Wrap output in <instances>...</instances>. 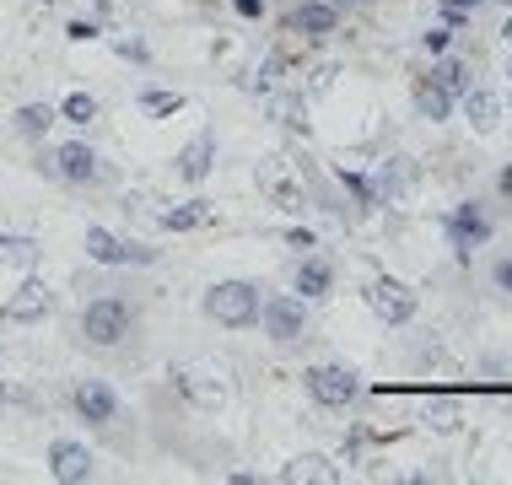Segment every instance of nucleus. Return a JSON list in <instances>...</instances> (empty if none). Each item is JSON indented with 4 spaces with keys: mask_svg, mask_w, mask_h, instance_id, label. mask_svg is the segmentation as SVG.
<instances>
[{
    "mask_svg": "<svg viewBox=\"0 0 512 485\" xmlns=\"http://www.w3.org/2000/svg\"><path fill=\"white\" fill-rule=\"evenodd\" d=\"M49 173L65 178V184H76V189H92V184H103V178H108L103 157H98L87 141H65V146L49 157Z\"/></svg>",
    "mask_w": 512,
    "mask_h": 485,
    "instance_id": "423d86ee",
    "label": "nucleus"
},
{
    "mask_svg": "<svg viewBox=\"0 0 512 485\" xmlns=\"http://www.w3.org/2000/svg\"><path fill=\"white\" fill-rule=\"evenodd\" d=\"M297 291H302V302L329 297V291H335V265H329L324 254H308V259L297 265Z\"/></svg>",
    "mask_w": 512,
    "mask_h": 485,
    "instance_id": "dca6fc26",
    "label": "nucleus"
},
{
    "mask_svg": "<svg viewBox=\"0 0 512 485\" xmlns=\"http://www.w3.org/2000/svg\"><path fill=\"white\" fill-rule=\"evenodd\" d=\"M340 189L351 194L362 211H378L383 205V194H378V178H367V173H351V168H340Z\"/></svg>",
    "mask_w": 512,
    "mask_h": 485,
    "instance_id": "412c9836",
    "label": "nucleus"
},
{
    "mask_svg": "<svg viewBox=\"0 0 512 485\" xmlns=\"http://www.w3.org/2000/svg\"><path fill=\"white\" fill-rule=\"evenodd\" d=\"M211 168H216V135L200 130L195 141L178 151V178H184V184H205V178H211Z\"/></svg>",
    "mask_w": 512,
    "mask_h": 485,
    "instance_id": "2eb2a0df",
    "label": "nucleus"
},
{
    "mask_svg": "<svg viewBox=\"0 0 512 485\" xmlns=\"http://www.w3.org/2000/svg\"><path fill=\"white\" fill-rule=\"evenodd\" d=\"M0 410H6V388H0Z\"/></svg>",
    "mask_w": 512,
    "mask_h": 485,
    "instance_id": "58836bf2",
    "label": "nucleus"
},
{
    "mask_svg": "<svg viewBox=\"0 0 512 485\" xmlns=\"http://www.w3.org/2000/svg\"><path fill=\"white\" fill-rule=\"evenodd\" d=\"M65 38H76V44H92V38H98V22H71V27H65Z\"/></svg>",
    "mask_w": 512,
    "mask_h": 485,
    "instance_id": "2f4dec72",
    "label": "nucleus"
},
{
    "mask_svg": "<svg viewBox=\"0 0 512 485\" xmlns=\"http://www.w3.org/2000/svg\"><path fill=\"white\" fill-rule=\"evenodd\" d=\"M54 119H60V114H54L49 103H27V108H17V130L27 135V141H44Z\"/></svg>",
    "mask_w": 512,
    "mask_h": 485,
    "instance_id": "b1692460",
    "label": "nucleus"
},
{
    "mask_svg": "<svg viewBox=\"0 0 512 485\" xmlns=\"http://www.w3.org/2000/svg\"><path fill=\"white\" fill-rule=\"evenodd\" d=\"M415 114H421L426 124H442L453 114V92H442L432 76H421V81H415Z\"/></svg>",
    "mask_w": 512,
    "mask_h": 485,
    "instance_id": "f3484780",
    "label": "nucleus"
},
{
    "mask_svg": "<svg viewBox=\"0 0 512 485\" xmlns=\"http://www.w3.org/2000/svg\"><path fill=\"white\" fill-rule=\"evenodd\" d=\"M335 27H340V11L329 6V0H297V6L286 11V33L308 38V44H324Z\"/></svg>",
    "mask_w": 512,
    "mask_h": 485,
    "instance_id": "1a4fd4ad",
    "label": "nucleus"
},
{
    "mask_svg": "<svg viewBox=\"0 0 512 485\" xmlns=\"http://www.w3.org/2000/svg\"><path fill=\"white\" fill-rule=\"evenodd\" d=\"M87 259H92V265H108V270H124V265H157V248L130 243V238H114L108 227H92V232H87Z\"/></svg>",
    "mask_w": 512,
    "mask_h": 485,
    "instance_id": "0eeeda50",
    "label": "nucleus"
},
{
    "mask_svg": "<svg viewBox=\"0 0 512 485\" xmlns=\"http://www.w3.org/2000/svg\"><path fill=\"white\" fill-rule=\"evenodd\" d=\"M464 119L475 124L480 135L496 130V119H502V103H496V92H486V87H469V92H464Z\"/></svg>",
    "mask_w": 512,
    "mask_h": 485,
    "instance_id": "6ab92c4d",
    "label": "nucleus"
},
{
    "mask_svg": "<svg viewBox=\"0 0 512 485\" xmlns=\"http://www.w3.org/2000/svg\"><path fill=\"white\" fill-rule=\"evenodd\" d=\"M259 308H265V297H259L254 281H216L205 291V313H211L221 329H254Z\"/></svg>",
    "mask_w": 512,
    "mask_h": 485,
    "instance_id": "f257e3e1",
    "label": "nucleus"
},
{
    "mask_svg": "<svg viewBox=\"0 0 512 485\" xmlns=\"http://www.w3.org/2000/svg\"><path fill=\"white\" fill-rule=\"evenodd\" d=\"M405 184H410V162H405V157L378 162V194H383V205L399 200V194H405Z\"/></svg>",
    "mask_w": 512,
    "mask_h": 485,
    "instance_id": "4be33fe9",
    "label": "nucleus"
},
{
    "mask_svg": "<svg viewBox=\"0 0 512 485\" xmlns=\"http://www.w3.org/2000/svg\"><path fill=\"white\" fill-rule=\"evenodd\" d=\"M442 232H448V243H453V254H459V265H469V254L491 243L496 221H491V211H486L480 200H459L448 216H442Z\"/></svg>",
    "mask_w": 512,
    "mask_h": 485,
    "instance_id": "f03ea898",
    "label": "nucleus"
},
{
    "mask_svg": "<svg viewBox=\"0 0 512 485\" xmlns=\"http://www.w3.org/2000/svg\"><path fill=\"white\" fill-rule=\"evenodd\" d=\"M426 415H432V426H437V432H453V426H459V421H453L459 410H453L448 399H426Z\"/></svg>",
    "mask_w": 512,
    "mask_h": 485,
    "instance_id": "c85d7f7f",
    "label": "nucleus"
},
{
    "mask_svg": "<svg viewBox=\"0 0 512 485\" xmlns=\"http://www.w3.org/2000/svg\"><path fill=\"white\" fill-rule=\"evenodd\" d=\"M491 291L502 302H512V254H496L491 259Z\"/></svg>",
    "mask_w": 512,
    "mask_h": 485,
    "instance_id": "bb28decb",
    "label": "nucleus"
},
{
    "mask_svg": "<svg viewBox=\"0 0 512 485\" xmlns=\"http://www.w3.org/2000/svg\"><path fill=\"white\" fill-rule=\"evenodd\" d=\"M216 221V205L211 200H184L173 211H162V227L168 232H195V227H211Z\"/></svg>",
    "mask_w": 512,
    "mask_h": 485,
    "instance_id": "a211bd4d",
    "label": "nucleus"
},
{
    "mask_svg": "<svg viewBox=\"0 0 512 485\" xmlns=\"http://www.w3.org/2000/svg\"><path fill=\"white\" fill-rule=\"evenodd\" d=\"M421 44H426V54H448V44H453V27H432V33H421Z\"/></svg>",
    "mask_w": 512,
    "mask_h": 485,
    "instance_id": "c756f323",
    "label": "nucleus"
},
{
    "mask_svg": "<svg viewBox=\"0 0 512 485\" xmlns=\"http://www.w3.org/2000/svg\"><path fill=\"white\" fill-rule=\"evenodd\" d=\"M60 119H65V124H92V119H98V97L71 92V97L60 103Z\"/></svg>",
    "mask_w": 512,
    "mask_h": 485,
    "instance_id": "a878e982",
    "label": "nucleus"
},
{
    "mask_svg": "<svg viewBox=\"0 0 512 485\" xmlns=\"http://www.w3.org/2000/svg\"><path fill=\"white\" fill-rule=\"evenodd\" d=\"M286 243L308 254V248H318V232H313V227H292V232H286Z\"/></svg>",
    "mask_w": 512,
    "mask_h": 485,
    "instance_id": "7c9ffc66",
    "label": "nucleus"
},
{
    "mask_svg": "<svg viewBox=\"0 0 512 485\" xmlns=\"http://www.w3.org/2000/svg\"><path fill=\"white\" fill-rule=\"evenodd\" d=\"M0 259H6V265H17V270H33L38 265V243L22 238V232H0Z\"/></svg>",
    "mask_w": 512,
    "mask_h": 485,
    "instance_id": "5701e85b",
    "label": "nucleus"
},
{
    "mask_svg": "<svg viewBox=\"0 0 512 485\" xmlns=\"http://www.w3.org/2000/svg\"><path fill=\"white\" fill-rule=\"evenodd\" d=\"M496 194H502V200L512 205V162H507V168H502V173H496Z\"/></svg>",
    "mask_w": 512,
    "mask_h": 485,
    "instance_id": "72a5a7b5",
    "label": "nucleus"
},
{
    "mask_svg": "<svg viewBox=\"0 0 512 485\" xmlns=\"http://www.w3.org/2000/svg\"><path fill=\"white\" fill-rule=\"evenodd\" d=\"M286 480H340V469H329V459H318V453H308V459L286 464Z\"/></svg>",
    "mask_w": 512,
    "mask_h": 485,
    "instance_id": "393cba45",
    "label": "nucleus"
},
{
    "mask_svg": "<svg viewBox=\"0 0 512 485\" xmlns=\"http://www.w3.org/2000/svg\"><path fill=\"white\" fill-rule=\"evenodd\" d=\"M432 81H437L442 92L464 97L469 87H475V71H469V60H448V54H442V60L432 65Z\"/></svg>",
    "mask_w": 512,
    "mask_h": 485,
    "instance_id": "aec40b11",
    "label": "nucleus"
},
{
    "mask_svg": "<svg viewBox=\"0 0 512 485\" xmlns=\"http://www.w3.org/2000/svg\"><path fill=\"white\" fill-rule=\"evenodd\" d=\"M71 405H76V415H81L87 426H114V421H119V394H114L108 383H98V378L76 383Z\"/></svg>",
    "mask_w": 512,
    "mask_h": 485,
    "instance_id": "ddd939ff",
    "label": "nucleus"
},
{
    "mask_svg": "<svg viewBox=\"0 0 512 485\" xmlns=\"http://www.w3.org/2000/svg\"><path fill=\"white\" fill-rule=\"evenodd\" d=\"M507 81H512V71H507Z\"/></svg>",
    "mask_w": 512,
    "mask_h": 485,
    "instance_id": "a19ab883",
    "label": "nucleus"
},
{
    "mask_svg": "<svg viewBox=\"0 0 512 485\" xmlns=\"http://www.w3.org/2000/svg\"><path fill=\"white\" fill-rule=\"evenodd\" d=\"M259 189H265L270 205H281V211H302V205H308L302 178H292V162H281V157H270L265 168H259Z\"/></svg>",
    "mask_w": 512,
    "mask_h": 485,
    "instance_id": "9b49d317",
    "label": "nucleus"
},
{
    "mask_svg": "<svg viewBox=\"0 0 512 485\" xmlns=\"http://www.w3.org/2000/svg\"><path fill=\"white\" fill-rule=\"evenodd\" d=\"M232 11L248 17V22H259V17H265V0H232Z\"/></svg>",
    "mask_w": 512,
    "mask_h": 485,
    "instance_id": "473e14b6",
    "label": "nucleus"
},
{
    "mask_svg": "<svg viewBox=\"0 0 512 485\" xmlns=\"http://www.w3.org/2000/svg\"><path fill=\"white\" fill-rule=\"evenodd\" d=\"M502 38H507V44H512V17H507V27H502Z\"/></svg>",
    "mask_w": 512,
    "mask_h": 485,
    "instance_id": "4c0bfd02",
    "label": "nucleus"
},
{
    "mask_svg": "<svg viewBox=\"0 0 512 485\" xmlns=\"http://www.w3.org/2000/svg\"><path fill=\"white\" fill-rule=\"evenodd\" d=\"M502 6H512V0H502Z\"/></svg>",
    "mask_w": 512,
    "mask_h": 485,
    "instance_id": "ea45409f",
    "label": "nucleus"
},
{
    "mask_svg": "<svg viewBox=\"0 0 512 485\" xmlns=\"http://www.w3.org/2000/svg\"><path fill=\"white\" fill-rule=\"evenodd\" d=\"M135 329V308L119 297H98L81 308V335H87L92 345H103V351H114V345Z\"/></svg>",
    "mask_w": 512,
    "mask_h": 485,
    "instance_id": "7ed1b4c3",
    "label": "nucleus"
},
{
    "mask_svg": "<svg viewBox=\"0 0 512 485\" xmlns=\"http://www.w3.org/2000/svg\"><path fill=\"white\" fill-rule=\"evenodd\" d=\"M119 54H124V60H146V44H130V38H124Z\"/></svg>",
    "mask_w": 512,
    "mask_h": 485,
    "instance_id": "f704fd0d",
    "label": "nucleus"
},
{
    "mask_svg": "<svg viewBox=\"0 0 512 485\" xmlns=\"http://www.w3.org/2000/svg\"><path fill=\"white\" fill-rule=\"evenodd\" d=\"M259 324H265V335L275 345H297L302 335H308V302L275 291V297H265V308H259Z\"/></svg>",
    "mask_w": 512,
    "mask_h": 485,
    "instance_id": "39448f33",
    "label": "nucleus"
},
{
    "mask_svg": "<svg viewBox=\"0 0 512 485\" xmlns=\"http://www.w3.org/2000/svg\"><path fill=\"white\" fill-rule=\"evenodd\" d=\"M173 388L195 410H216L221 399H227V383H221V372H211V367H173Z\"/></svg>",
    "mask_w": 512,
    "mask_h": 485,
    "instance_id": "9d476101",
    "label": "nucleus"
},
{
    "mask_svg": "<svg viewBox=\"0 0 512 485\" xmlns=\"http://www.w3.org/2000/svg\"><path fill=\"white\" fill-rule=\"evenodd\" d=\"M367 308L378 313L389 329H399V324H410V318H415V308H421V302H415V291H410L405 281L383 275V281H372V286H367Z\"/></svg>",
    "mask_w": 512,
    "mask_h": 485,
    "instance_id": "6e6552de",
    "label": "nucleus"
},
{
    "mask_svg": "<svg viewBox=\"0 0 512 485\" xmlns=\"http://www.w3.org/2000/svg\"><path fill=\"white\" fill-rule=\"evenodd\" d=\"M448 11H480V0H442Z\"/></svg>",
    "mask_w": 512,
    "mask_h": 485,
    "instance_id": "c9c22d12",
    "label": "nucleus"
},
{
    "mask_svg": "<svg viewBox=\"0 0 512 485\" xmlns=\"http://www.w3.org/2000/svg\"><path fill=\"white\" fill-rule=\"evenodd\" d=\"M302 388H308L313 405H324V410H345V405L362 399V378H356L351 367H329V362L302 372Z\"/></svg>",
    "mask_w": 512,
    "mask_h": 485,
    "instance_id": "20e7f679",
    "label": "nucleus"
},
{
    "mask_svg": "<svg viewBox=\"0 0 512 485\" xmlns=\"http://www.w3.org/2000/svg\"><path fill=\"white\" fill-rule=\"evenodd\" d=\"M49 475L60 480V485H87L92 475H98V459H92L81 442H71V437H60L49 448Z\"/></svg>",
    "mask_w": 512,
    "mask_h": 485,
    "instance_id": "f8f14e48",
    "label": "nucleus"
},
{
    "mask_svg": "<svg viewBox=\"0 0 512 485\" xmlns=\"http://www.w3.org/2000/svg\"><path fill=\"white\" fill-rule=\"evenodd\" d=\"M141 108H146V114H178L184 97H178V92H141Z\"/></svg>",
    "mask_w": 512,
    "mask_h": 485,
    "instance_id": "cd10ccee",
    "label": "nucleus"
},
{
    "mask_svg": "<svg viewBox=\"0 0 512 485\" xmlns=\"http://www.w3.org/2000/svg\"><path fill=\"white\" fill-rule=\"evenodd\" d=\"M49 308H54L49 286L38 281V275H27V281L17 286V297H11V302H6V308H0V313H6L11 324H38V318H44Z\"/></svg>",
    "mask_w": 512,
    "mask_h": 485,
    "instance_id": "4468645a",
    "label": "nucleus"
},
{
    "mask_svg": "<svg viewBox=\"0 0 512 485\" xmlns=\"http://www.w3.org/2000/svg\"><path fill=\"white\" fill-rule=\"evenodd\" d=\"M335 11H356V6H367V0H329Z\"/></svg>",
    "mask_w": 512,
    "mask_h": 485,
    "instance_id": "e433bc0d",
    "label": "nucleus"
}]
</instances>
